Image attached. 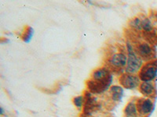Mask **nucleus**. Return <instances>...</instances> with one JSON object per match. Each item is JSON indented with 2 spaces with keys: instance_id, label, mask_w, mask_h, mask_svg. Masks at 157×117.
Returning a JSON list of instances; mask_svg holds the SVG:
<instances>
[{
  "instance_id": "2",
  "label": "nucleus",
  "mask_w": 157,
  "mask_h": 117,
  "mask_svg": "<svg viewBox=\"0 0 157 117\" xmlns=\"http://www.w3.org/2000/svg\"><path fill=\"white\" fill-rule=\"evenodd\" d=\"M157 75L156 62H148L142 66L139 72V78L143 82H150Z\"/></svg>"
},
{
  "instance_id": "3",
  "label": "nucleus",
  "mask_w": 157,
  "mask_h": 117,
  "mask_svg": "<svg viewBox=\"0 0 157 117\" xmlns=\"http://www.w3.org/2000/svg\"><path fill=\"white\" fill-rule=\"evenodd\" d=\"M112 81H113V76H112L103 80H94L91 79L87 82V86L90 91L99 94V93H102L107 90L108 87L110 86Z\"/></svg>"
},
{
  "instance_id": "16",
  "label": "nucleus",
  "mask_w": 157,
  "mask_h": 117,
  "mask_svg": "<svg viewBox=\"0 0 157 117\" xmlns=\"http://www.w3.org/2000/svg\"><path fill=\"white\" fill-rule=\"evenodd\" d=\"M0 110H1V115H3L4 111H3V108H2V107H1V108H0Z\"/></svg>"
},
{
  "instance_id": "4",
  "label": "nucleus",
  "mask_w": 157,
  "mask_h": 117,
  "mask_svg": "<svg viewBox=\"0 0 157 117\" xmlns=\"http://www.w3.org/2000/svg\"><path fill=\"white\" fill-rule=\"evenodd\" d=\"M120 82L123 87L127 89H134L138 87L139 77L131 73H124L120 78Z\"/></svg>"
},
{
  "instance_id": "7",
  "label": "nucleus",
  "mask_w": 157,
  "mask_h": 117,
  "mask_svg": "<svg viewBox=\"0 0 157 117\" xmlns=\"http://www.w3.org/2000/svg\"><path fill=\"white\" fill-rule=\"evenodd\" d=\"M109 62L115 67H123L127 63V57L123 53H116L112 55Z\"/></svg>"
},
{
  "instance_id": "1",
  "label": "nucleus",
  "mask_w": 157,
  "mask_h": 117,
  "mask_svg": "<svg viewBox=\"0 0 157 117\" xmlns=\"http://www.w3.org/2000/svg\"><path fill=\"white\" fill-rule=\"evenodd\" d=\"M127 51H128V56H127V63L126 66V72L127 73H137L141 70L142 66V60L133 50L132 45L130 43H127Z\"/></svg>"
},
{
  "instance_id": "6",
  "label": "nucleus",
  "mask_w": 157,
  "mask_h": 117,
  "mask_svg": "<svg viewBox=\"0 0 157 117\" xmlns=\"http://www.w3.org/2000/svg\"><path fill=\"white\" fill-rule=\"evenodd\" d=\"M137 111L141 115H146L152 112L153 105L150 99L139 100L137 104Z\"/></svg>"
},
{
  "instance_id": "10",
  "label": "nucleus",
  "mask_w": 157,
  "mask_h": 117,
  "mask_svg": "<svg viewBox=\"0 0 157 117\" xmlns=\"http://www.w3.org/2000/svg\"><path fill=\"white\" fill-rule=\"evenodd\" d=\"M140 91L144 95H152L154 92V86L151 82H142L140 84Z\"/></svg>"
},
{
  "instance_id": "15",
  "label": "nucleus",
  "mask_w": 157,
  "mask_h": 117,
  "mask_svg": "<svg viewBox=\"0 0 157 117\" xmlns=\"http://www.w3.org/2000/svg\"><path fill=\"white\" fill-rule=\"evenodd\" d=\"M84 102V98L82 96H77L73 99V103L74 105L77 107L78 108H82V105H83Z\"/></svg>"
},
{
  "instance_id": "5",
  "label": "nucleus",
  "mask_w": 157,
  "mask_h": 117,
  "mask_svg": "<svg viewBox=\"0 0 157 117\" xmlns=\"http://www.w3.org/2000/svg\"><path fill=\"white\" fill-rule=\"evenodd\" d=\"M136 51L140 57L145 59H149L152 55V48L150 44L146 42L139 43L136 47Z\"/></svg>"
},
{
  "instance_id": "8",
  "label": "nucleus",
  "mask_w": 157,
  "mask_h": 117,
  "mask_svg": "<svg viewBox=\"0 0 157 117\" xmlns=\"http://www.w3.org/2000/svg\"><path fill=\"white\" fill-rule=\"evenodd\" d=\"M112 75L109 72L107 69L105 68H100V69H97L92 74V80H105L107 78L110 77Z\"/></svg>"
},
{
  "instance_id": "9",
  "label": "nucleus",
  "mask_w": 157,
  "mask_h": 117,
  "mask_svg": "<svg viewBox=\"0 0 157 117\" xmlns=\"http://www.w3.org/2000/svg\"><path fill=\"white\" fill-rule=\"evenodd\" d=\"M110 93L115 101H120L123 97V89L120 86H113L110 88Z\"/></svg>"
},
{
  "instance_id": "14",
  "label": "nucleus",
  "mask_w": 157,
  "mask_h": 117,
  "mask_svg": "<svg viewBox=\"0 0 157 117\" xmlns=\"http://www.w3.org/2000/svg\"><path fill=\"white\" fill-rule=\"evenodd\" d=\"M130 26L133 27V28L136 29L137 30H140L142 29V27H141V20H140V18L137 17L135 19L132 20L130 21Z\"/></svg>"
},
{
  "instance_id": "12",
  "label": "nucleus",
  "mask_w": 157,
  "mask_h": 117,
  "mask_svg": "<svg viewBox=\"0 0 157 117\" xmlns=\"http://www.w3.org/2000/svg\"><path fill=\"white\" fill-rule=\"evenodd\" d=\"M34 34V30L33 28L31 27H28L27 28L25 29V32L23 33V35H22V40H23L25 42L29 43V41L32 40V37Z\"/></svg>"
},
{
  "instance_id": "13",
  "label": "nucleus",
  "mask_w": 157,
  "mask_h": 117,
  "mask_svg": "<svg viewBox=\"0 0 157 117\" xmlns=\"http://www.w3.org/2000/svg\"><path fill=\"white\" fill-rule=\"evenodd\" d=\"M141 27L143 30L147 32H151L152 30V24L148 18L141 20Z\"/></svg>"
},
{
  "instance_id": "11",
  "label": "nucleus",
  "mask_w": 157,
  "mask_h": 117,
  "mask_svg": "<svg viewBox=\"0 0 157 117\" xmlns=\"http://www.w3.org/2000/svg\"><path fill=\"white\" fill-rule=\"evenodd\" d=\"M124 113L127 117H137L138 111H137V105L134 101H130L127 104L124 109Z\"/></svg>"
}]
</instances>
